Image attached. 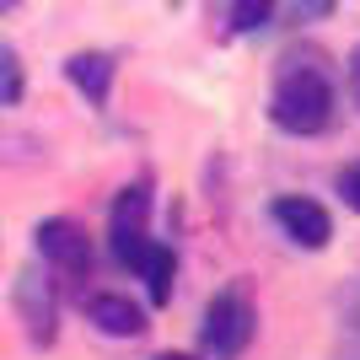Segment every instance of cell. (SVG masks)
Listing matches in <instances>:
<instances>
[{
	"label": "cell",
	"mask_w": 360,
	"mask_h": 360,
	"mask_svg": "<svg viewBox=\"0 0 360 360\" xmlns=\"http://www.w3.org/2000/svg\"><path fill=\"white\" fill-rule=\"evenodd\" d=\"M349 81H355V97H360V44H355V54H349Z\"/></svg>",
	"instance_id": "5bb4252c"
},
{
	"label": "cell",
	"mask_w": 360,
	"mask_h": 360,
	"mask_svg": "<svg viewBox=\"0 0 360 360\" xmlns=\"http://www.w3.org/2000/svg\"><path fill=\"white\" fill-rule=\"evenodd\" d=\"M113 54H97V49H86V54H70L65 60V75H70V86L86 97L91 108H108V91H113Z\"/></svg>",
	"instance_id": "ba28073f"
},
{
	"label": "cell",
	"mask_w": 360,
	"mask_h": 360,
	"mask_svg": "<svg viewBox=\"0 0 360 360\" xmlns=\"http://www.w3.org/2000/svg\"><path fill=\"white\" fill-rule=\"evenodd\" d=\"M269 119L285 135H323L333 124V81L317 65L290 60L269 91Z\"/></svg>",
	"instance_id": "6da1fadb"
},
{
	"label": "cell",
	"mask_w": 360,
	"mask_h": 360,
	"mask_svg": "<svg viewBox=\"0 0 360 360\" xmlns=\"http://www.w3.org/2000/svg\"><path fill=\"white\" fill-rule=\"evenodd\" d=\"M86 323H97L108 339H140V333L150 328L146 307L129 301V296H119V290H97V296H86Z\"/></svg>",
	"instance_id": "52a82bcc"
},
{
	"label": "cell",
	"mask_w": 360,
	"mask_h": 360,
	"mask_svg": "<svg viewBox=\"0 0 360 360\" xmlns=\"http://www.w3.org/2000/svg\"><path fill=\"white\" fill-rule=\"evenodd\" d=\"M16 6H22V0H0V16H6V11H16Z\"/></svg>",
	"instance_id": "9a60e30c"
},
{
	"label": "cell",
	"mask_w": 360,
	"mask_h": 360,
	"mask_svg": "<svg viewBox=\"0 0 360 360\" xmlns=\"http://www.w3.org/2000/svg\"><path fill=\"white\" fill-rule=\"evenodd\" d=\"M355 317H360V296H355Z\"/></svg>",
	"instance_id": "e0dca14e"
},
{
	"label": "cell",
	"mask_w": 360,
	"mask_h": 360,
	"mask_svg": "<svg viewBox=\"0 0 360 360\" xmlns=\"http://www.w3.org/2000/svg\"><path fill=\"white\" fill-rule=\"evenodd\" d=\"M150 188L146 183H129L119 199H113V215H108V248L124 269H140V258L150 253Z\"/></svg>",
	"instance_id": "3957f363"
},
{
	"label": "cell",
	"mask_w": 360,
	"mask_h": 360,
	"mask_svg": "<svg viewBox=\"0 0 360 360\" xmlns=\"http://www.w3.org/2000/svg\"><path fill=\"white\" fill-rule=\"evenodd\" d=\"M16 317H22V328L38 349L54 345V333H60V301H54V285L44 280V269H22L16 274Z\"/></svg>",
	"instance_id": "277c9868"
},
{
	"label": "cell",
	"mask_w": 360,
	"mask_h": 360,
	"mask_svg": "<svg viewBox=\"0 0 360 360\" xmlns=\"http://www.w3.org/2000/svg\"><path fill=\"white\" fill-rule=\"evenodd\" d=\"M140 280H146V290H150V301L156 307H167L172 301V274H178V258H172V248H162V242H150V253L140 258Z\"/></svg>",
	"instance_id": "9c48e42d"
},
{
	"label": "cell",
	"mask_w": 360,
	"mask_h": 360,
	"mask_svg": "<svg viewBox=\"0 0 360 360\" xmlns=\"http://www.w3.org/2000/svg\"><path fill=\"white\" fill-rule=\"evenodd\" d=\"M22 103V65H16V49L0 44V108Z\"/></svg>",
	"instance_id": "8fae6325"
},
{
	"label": "cell",
	"mask_w": 360,
	"mask_h": 360,
	"mask_svg": "<svg viewBox=\"0 0 360 360\" xmlns=\"http://www.w3.org/2000/svg\"><path fill=\"white\" fill-rule=\"evenodd\" d=\"M253 333H258V312H253L248 285L215 290L210 307H205V323H199V345H205V355H210V360H237L242 349L253 345Z\"/></svg>",
	"instance_id": "7a4b0ae2"
},
{
	"label": "cell",
	"mask_w": 360,
	"mask_h": 360,
	"mask_svg": "<svg viewBox=\"0 0 360 360\" xmlns=\"http://www.w3.org/2000/svg\"><path fill=\"white\" fill-rule=\"evenodd\" d=\"M290 16L296 22H323V16H333V0H290Z\"/></svg>",
	"instance_id": "4fadbf2b"
},
{
	"label": "cell",
	"mask_w": 360,
	"mask_h": 360,
	"mask_svg": "<svg viewBox=\"0 0 360 360\" xmlns=\"http://www.w3.org/2000/svg\"><path fill=\"white\" fill-rule=\"evenodd\" d=\"M156 360H194V355H156Z\"/></svg>",
	"instance_id": "2e32d148"
},
{
	"label": "cell",
	"mask_w": 360,
	"mask_h": 360,
	"mask_svg": "<svg viewBox=\"0 0 360 360\" xmlns=\"http://www.w3.org/2000/svg\"><path fill=\"white\" fill-rule=\"evenodd\" d=\"M274 226L285 231L296 248H307V253H323L333 237V215L317 205V199H301V194H285V199H274Z\"/></svg>",
	"instance_id": "8992f818"
},
{
	"label": "cell",
	"mask_w": 360,
	"mask_h": 360,
	"mask_svg": "<svg viewBox=\"0 0 360 360\" xmlns=\"http://www.w3.org/2000/svg\"><path fill=\"white\" fill-rule=\"evenodd\" d=\"M339 194H345V205L360 215V162H349L345 172H339Z\"/></svg>",
	"instance_id": "7c38bea8"
},
{
	"label": "cell",
	"mask_w": 360,
	"mask_h": 360,
	"mask_svg": "<svg viewBox=\"0 0 360 360\" xmlns=\"http://www.w3.org/2000/svg\"><path fill=\"white\" fill-rule=\"evenodd\" d=\"M274 22V0H231V32H264Z\"/></svg>",
	"instance_id": "30bf717a"
},
{
	"label": "cell",
	"mask_w": 360,
	"mask_h": 360,
	"mask_svg": "<svg viewBox=\"0 0 360 360\" xmlns=\"http://www.w3.org/2000/svg\"><path fill=\"white\" fill-rule=\"evenodd\" d=\"M32 237H38V253H44V264H54L60 274H70V280L91 274V237H86L75 221L54 215V221H44Z\"/></svg>",
	"instance_id": "5b68a950"
}]
</instances>
